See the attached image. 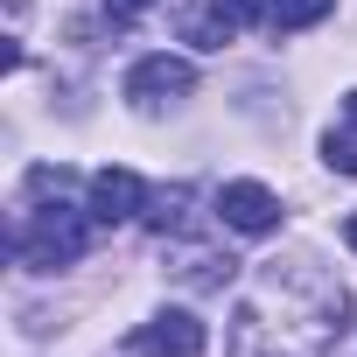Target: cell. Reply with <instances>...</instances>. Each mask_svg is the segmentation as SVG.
Segmentation results:
<instances>
[{
	"label": "cell",
	"instance_id": "cell-6",
	"mask_svg": "<svg viewBox=\"0 0 357 357\" xmlns=\"http://www.w3.org/2000/svg\"><path fill=\"white\" fill-rule=\"evenodd\" d=\"M266 8H273V0H211V15H190L183 29H190V43H204V50H225L238 29L266 22Z\"/></svg>",
	"mask_w": 357,
	"mask_h": 357
},
{
	"label": "cell",
	"instance_id": "cell-11",
	"mask_svg": "<svg viewBox=\"0 0 357 357\" xmlns=\"http://www.w3.org/2000/svg\"><path fill=\"white\" fill-rule=\"evenodd\" d=\"M147 8H154V0H105V15H112V22H140Z\"/></svg>",
	"mask_w": 357,
	"mask_h": 357
},
{
	"label": "cell",
	"instance_id": "cell-2",
	"mask_svg": "<svg viewBox=\"0 0 357 357\" xmlns=\"http://www.w3.org/2000/svg\"><path fill=\"white\" fill-rule=\"evenodd\" d=\"M77 252H84V211H70L63 197L22 211V225H15V259H22V266L56 273V266H70Z\"/></svg>",
	"mask_w": 357,
	"mask_h": 357
},
{
	"label": "cell",
	"instance_id": "cell-12",
	"mask_svg": "<svg viewBox=\"0 0 357 357\" xmlns=\"http://www.w3.org/2000/svg\"><path fill=\"white\" fill-rule=\"evenodd\" d=\"M343 245H350V252H357V211H350V218H343Z\"/></svg>",
	"mask_w": 357,
	"mask_h": 357
},
{
	"label": "cell",
	"instance_id": "cell-1",
	"mask_svg": "<svg viewBox=\"0 0 357 357\" xmlns=\"http://www.w3.org/2000/svg\"><path fill=\"white\" fill-rule=\"evenodd\" d=\"M343 329L350 294L308 259H273L231 308V357H329Z\"/></svg>",
	"mask_w": 357,
	"mask_h": 357
},
{
	"label": "cell",
	"instance_id": "cell-8",
	"mask_svg": "<svg viewBox=\"0 0 357 357\" xmlns=\"http://www.w3.org/2000/svg\"><path fill=\"white\" fill-rule=\"evenodd\" d=\"M329 8H336V0H273V8H266V29H273V36H294V29H315Z\"/></svg>",
	"mask_w": 357,
	"mask_h": 357
},
{
	"label": "cell",
	"instance_id": "cell-13",
	"mask_svg": "<svg viewBox=\"0 0 357 357\" xmlns=\"http://www.w3.org/2000/svg\"><path fill=\"white\" fill-rule=\"evenodd\" d=\"M350 126H357V91H350Z\"/></svg>",
	"mask_w": 357,
	"mask_h": 357
},
{
	"label": "cell",
	"instance_id": "cell-5",
	"mask_svg": "<svg viewBox=\"0 0 357 357\" xmlns=\"http://www.w3.org/2000/svg\"><path fill=\"white\" fill-rule=\"evenodd\" d=\"M218 218H225V231L266 238V231L280 225V197H273L266 183H225V190H218Z\"/></svg>",
	"mask_w": 357,
	"mask_h": 357
},
{
	"label": "cell",
	"instance_id": "cell-4",
	"mask_svg": "<svg viewBox=\"0 0 357 357\" xmlns=\"http://www.w3.org/2000/svg\"><path fill=\"white\" fill-rule=\"evenodd\" d=\"M204 343H211V336H204V322H197L190 308H161L154 322L133 329V350H140V357H204Z\"/></svg>",
	"mask_w": 357,
	"mask_h": 357
},
{
	"label": "cell",
	"instance_id": "cell-3",
	"mask_svg": "<svg viewBox=\"0 0 357 357\" xmlns=\"http://www.w3.org/2000/svg\"><path fill=\"white\" fill-rule=\"evenodd\" d=\"M183 91H197V70H190L183 56H140V63L126 70V105H133V112H154V105L183 98Z\"/></svg>",
	"mask_w": 357,
	"mask_h": 357
},
{
	"label": "cell",
	"instance_id": "cell-9",
	"mask_svg": "<svg viewBox=\"0 0 357 357\" xmlns=\"http://www.w3.org/2000/svg\"><path fill=\"white\" fill-rule=\"evenodd\" d=\"M183 211H190V190H161V197H154V218H147V225H154V231L168 238V231H183V225H190Z\"/></svg>",
	"mask_w": 357,
	"mask_h": 357
},
{
	"label": "cell",
	"instance_id": "cell-7",
	"mask_svg": "<svg viewBox=\"0 0 357 357\" xmlns=\"http://www.w3.org/2000/svg\"><path fill=\"white\" fill-rule=\"evenodd\" d=\"M140 204H147V190H140L133 168H98L91 175V218L98 225H133Z\"/></svg>",
	"mask_w": 357,
	"mask_h": 357
},
{
	"label": "cell",
	"instance_id": "cell-10",
	"mask_svg": "<svg viewBox=\"0 0 357 357\" xmlns=\"http://www.w3.org/2000/svg\"><path fill=\"white\" fill-rule=\"evenodd\" d=\"M322 154H329V168H336V175H357V133H329V140H322Z\"/></svg>",
	"mask_w": 357,
	"mask_h": 357
}]
</instances>
